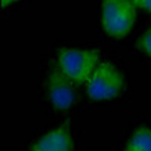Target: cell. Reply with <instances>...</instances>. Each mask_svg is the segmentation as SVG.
Segmentation results:
<instances>
[{
    "instance_id": "2",
    "label": "cell",
    "mask_w": 151,
    "mask_h": 151,
    "mask_svg": "<svg viewBox=\"0 0 151 151\" xmlns=\"http://www.w3.org/2000/svg\"><path fill=\"white\" fill-rule=\"evenodd\" d=\"M136 20V5L133 0H103L101 26L110 36H125Z\"/></svg>"
},
{
    "instance_id": "4",
    "label": "cell",
    "mask_w": 151,
    "mask_h": 151,
    "mask_svg": "<svg viewBox=\"0 0 151 151\" xmlns=\"http://www.w3.org/2000/svg\"><path fill=\"white\" fill-rule=\"evenodd\" d=\"M47 92L52 104L56 109H68L77 101V91L74 88V82L58 68H55L48 76Z\"/></svg>"
},
{
    "instance_id": "8",
    "label": "cell",
    "mask_w": 151,
    "mask_h": 151,
    "mask_svg": "<svg viewBox=\"0 0 151 151\" xmlns=\"http://www.w3.org/2000/svg\"><path fill=\"white\" fill-rule=\"evenodd\" d=\"M136 8H142L148 12H151V0H133Z\"/></svg>"
},
{
    "instance_id": "5",
    "label": "cell",
    "mask_w": 151,
    "mask_h": 151,
    "mask_svg": "<svg viewBox=\"0 0 151 151\" xmlns=\"http://www.w3.org/2000/svg\"><path fill=\"white\" fill-rule=\"evenodd\" d=\"M73 136L68 122H65L64 125L45 133L41 139H38L30 147V151H73Z\"/></svg>"
},
{
    "instance_id": "7",
    "label": "cell",
    "mask_w": 151,
    "mask_h": 151,
    "mask_svg": "<svg viewBox=\"0 0 151 151\" xmlns=\"http://www.w3.org/2000/svg\"><path fill=\"white\" fill-rule=\"evenodd\" d=\"M137 47H139L142 52H145L148 56H151V24H150V27L139 36V40H137Z\"/></svg>"
},
{
    "instance_id": "3",
    "label": "cell",
    "mask_w": 151,
    "mask_h": 151,
    "mask_svg": "<svg viewBox=\"0 0 151 151\" xmlns=\"http://www.w3.org/2000/svg\"><path fill=\"white\" fill-rule=\"evenodd\" d=\"M124 88L122 74L110 62H100L86 80V92L89 98L101 100L115 98Z\"/></svg>"
},
{
    "instance_id": "9",
    "label": "cell",
    "mask_w": 151,
    "mask_h": 151,
    "mask_svg": "<svg viewBox=\"0 0 151 151\" xmlns=\"http://www.w3.org/2000/svg\"><path fill=\"white\" fill-rule=\"evenodd\" d=\"M12 2H15V0H2V6H6V5H9Z\"/></svg>"
},
{
    "instance_id": "6",
    "label": "cell",
    "mask_w": 151,
    "mask_h": 151,
    "mask_svg": "<svg viewBox=\"0 0 151 151\" xmlns=\"http://www.w3.org/2000/svg\"><path fill=\"white\" fill-rule=\"evenodd\" d=\"M124 151H151V129L139 127L129 139Z\"/></svg>"
},
{
    "instance_id": "1",
    "label": "cell",
    "mask_w": 151,
    "mask_h": 151,
    "mask_svg": "<svg viewBox=\"0 0 151 151\" xmlns=\"http://www.w3.org/2000/svg\"><path fill=\"white\" fill-rule=\"evenodd\" d=\"M58 67L74 83H86L98 62L97 50L89 48H60Z\"/></svg>"
}]
</instances>
